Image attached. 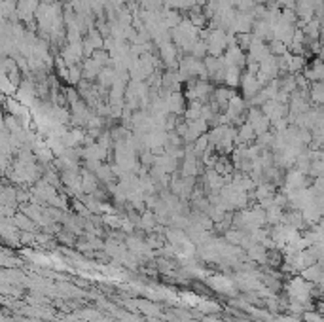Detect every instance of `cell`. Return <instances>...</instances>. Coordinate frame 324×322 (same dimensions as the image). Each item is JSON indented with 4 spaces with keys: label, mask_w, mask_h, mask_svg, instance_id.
Masks as SVG:
<instances>
[{
    "label": "cell",
    "mask_w": 324,
    "mask_h": 322,
    "mask_svg": "<svg viewBox=\"0 0 324 322\" xmlns=\"http://www.w3.org/2000/svg\"><path fill=\"white\" fill-rule=\"evenodd\" d=\"M311 95H313V99L316 102H320V99H322V87H320V84H315V87L311 89Z\"/></svg>",
    "instance_id": "1"
}]
</instances>
